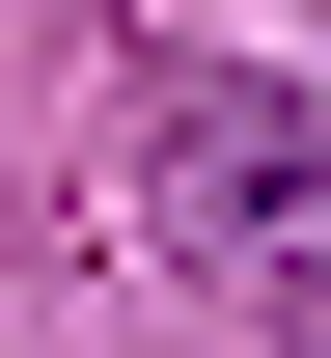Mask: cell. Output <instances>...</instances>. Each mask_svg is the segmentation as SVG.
Here are the masks:
<instances>
[{
    "mask_svg": "<svg viewBox=\"0 0 331 358\" xmlns=\"http://www.w3.org/2000/svg\"><path fill=\"white\" fill-rule=\"evenodd\" d=\"M139 221L221 275L276 358H331V110L248 55H139Z\"/></svg>",
    "mask_w": 331,
    "mask_h": 358,
    "instance_id": "1",
    "label": "cell"
}]
</instances>
